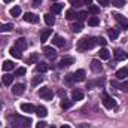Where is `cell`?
Listing matches in <instances>:
<instances>
[{
	"mask_svg": "<svg viewBox=\"0 0 128 128\" xmlns=\"http://www.w3.org/2000/svg\"><path fill=\"white\" fill-rule=\"evenodd\" d=\"M96 45V37H82L78 42V49L79 51H88V49H92Z\"/></svg>",
	"mask_w": 128,
	"mask_h": 128,
	"instance_id": "obj_1",
	"label": "cell"
},
{
	"mask_svg": "<svg viewBox=\"0 0 128 128\" xmlns=\"http://www.w3.org/2000/svg\"><path fill=\"white\" fill-rule=\"evenodd\" d=\"M10 121H12L16 127H21V128H26V127H30V125H32L30 118H24V116H20V115L10 116Z\"/></svg>",
	"mask_w": 128,
	"mask_h": 128,
	"instance_id": "obj_2",
	"label": "cell"
},
{
	"mask_svg": "<svg viewBox=\"0 0 128 128\" xmlns=\"http://www.w3.org/2000/svg\"><path fill=\"white\" fill-rule=\"evenodd\" d=\"M101 101H103V104H104L106 109H115L116 107V101L109 96L107 92H103V100Z\"/></svg>",
	"mask_w": 128,
	"mask_h": 128,
	"instance_id": "obj_3",
	"label": "cell"
},
{
	"mask_svg": "<svg viewBox=\"0 0 128 128\" xmlns=\"http://www.w3.org/2000/svg\"><path fill=\"white\" fill-rule=\"evenodd\" d=\"M39 97H40V98H43V100H52L54 92H52V90H51V88L43 86V88H40V91H39Z\"/></svg>",
	"mask_w": 128,
	"mask_h": 128,
	"instance_id": "obj_4",
	"label": "cell"
},
{
	"mask_svg": "<svg viewBox=\"0 0 128 128\" xmlns=\"http://www.w3.org/2000/svg\"><path fill=\"white\" fill-rule=\"evenodd\" d=\"M113 16H115V20L119 22V26H121L122 28H128V20L124 16V15H121V14H115Z\"/></svg>",
	"mask_w": 128,
	"mask_h": 128,
	"instance_id": "obj_5",
	"label": "cell"
},
{
	"mask_svg": "<svg viewBox=\"0 0 128 128\" xmlns=\"http://www.w3.org/2000/svg\"><path fill=\"white\" fill-rule=\"evenodd\" d=\"M113 55H115V60H116V61H124V60L128 58V54L125 51H122V49H116V51L113 52Z\"/></svg>",
	"mask_w": 128,
	"mask_h": 128,
	"instance_id": "obj_6",
	"label": "cell"
},
{
	"mask_svg": "<svg viewBox=\"0 0 128 128\" xmlns=\"http://www.w3.org/2000/svg\"><path fill=\"white\" fill-rule=\"evenodd\" d=\"M43 52H45V55H46L48 58H51V60H54V58L57 57V51H55L52 46H45V48H43Z\"/></svg>",
	"mask_w": 128,
	"mask_h": 128,
	"instance_id": "obj_7",
	"label": "cell"
},
{
	"mask_svg": "<svg viewBox=\"0 0 128 128\" xmlns=\"http://www.w3.org/2000/svg\"><path fill=\"white\" fill-rule=\"evenodd\" d=\"M73 76H74V80H76V82H84V80H85L86 73H85V70L79 68V70H76V72L73 73Z\"/></svg>",
	"mask_w": 128,
	"mask_h": 128,
	"instance_id": "obj_8",
	"label": "cell"
},
{
	"mask_svg": "<svg viewBox=\"0 0 128 128\" xmlns=\"http://www.w3.org/2000/svg\"><path fill=\"white\" fill-rule=\"evenodd\" d=\"M24 91H26V85H24V84H16V85H14V88H12V94H14V96H21Z\"/></svg>",
	"mask_w": 128,
	"mask_h": 128,
	"instance_id": "obj_9",
	"label": "cell"
},
{
	"mask_svg": "<svg viewBox=\"0 0 128 128\" xmlns=\"http://www.w3.org/2000/svg\"><path fill=\"white\" fill-rule=\"evenodd\" d=\"M21 110L26 112V113H34L36 112V107L33 106L32 103H22L21 104Z\"/></svg>",
	"mask_w": 128,
	"mask_h": 128,
	"instance_id": "obj_10",
	"label": "cell"
},
{
	"mask_svg": "<svg viewBox=\"0 0 128 128\" xmlns=\"http://www.w3.org/2000/svg\"><path fill=\"white\" fill-rule=\"evenodd\" d=\"M72 100H73V101H80V100H84V91H80V90H73V91H72Z\"/></svg>",
	"mask_w": 128,
	"mask_h": 128,
	"instance_id": "obj_11",
	"label": "cell"
},
{
	"mask_svg": "<svg viewBox=\"0 0 128 128\" xmlns=\"http://www.w3.org/2000/svg\"><path fill=\"white\" fill-rule=\"evenodd\" d=\"M27 40L24 39V37H20V39H16V43H15V48H18L20 51H24L26 48H27Z\"/></svg>",
	"mask_w": 128,
	"mask_h": 128,
	"instance_id": "obj_12",
	"label": "cell"
},
{
	"mask_svg": "<svg viewBox=\"0 0 128 128\" xmlns=\"http://www.w3.org/2000/svg\"><path fill=\"white\" fill-rule=\"evenodd\" d=\"M24 21H26V22H37L39 18H37L36 14H33V12H27V14L24 15Z\"/></svg>",
	"mask_w": 128,
	"mask_h": 128,
	"instance_id": "obj_13",
	"label": "cell"
},
{
	"mask_svg": "<svg viewBox=\"0 0 128 128\" xmlns=\"http://www.w3.org/2000/svg\"><path fill=\"white\" fill-rule=\"evenodd\" d=\"M127 76H128V68L127 67H122V68H119V70L116 72V78H118L119 80H125Z\"/></svg>",
	"mask_w": 128,
	"mask_h": 128,
	"instance_id": "obj_14",
	"label": "cell"
},
{
	"mask_svg": "<svg viewBox=\"0 0 128 128\" xmlns=\"http://www.w3.org/2000/svg\"><path fill=\"white\" fill-rule=\"evenodd\" d=\"M34 113H36L39 118H45V116L48 115V110H46V107H45V106H37Z\"/></svg>",
	"mask_w": 128,
	"mask_h": 128,
	"instance_id": "obj_15",
	"label": "cell"
},
{
	"mask_svg": "<svg viewBox=\"0 0 128 128\" xmlns=\"http://www.w3.org/2000/svg\"><path fill=\"white\" fill-rule=\"evenodd\" d=\"M52 43L55 45V46H58V48H63L64 45H66V40H64V37H61V36H54V40H52Z\"/></svg>",
	"mask_w": 128,
	"mask_h": 128,
	"instance_id": "obj_16",
	"label": "cell"
},
{
	"mask_svg": "<svg viewBox=\"0 0 128 128\" xmlns=\"http://www.w3.org/2000/svg\"><path fill=\"white\" fill-rule=\"evenodd\" d=\"M101 68H103V67H101V63H100L98 60H92V61H91V70H92L94 73H100Z\"/></svg>",
	"mask_w": 128,
	"mask_h": 128,
	"instance_id": "obj_17",
	"label": "cell"
},
{
	"mask_svg": "<svg viewBox=\"0 0 128 128\" xmlns=\"http://www.w3.org/2000/svg\"><path fill=\"white\" fill-rule=\"evenodd\" d=\"M51 33H52L51 28H43V30L40 32V42H46L48 37L51 36Z\"/></svg>",
	"mask_w": 128,
	"mask_h": 128,
	"instance_id": "obj_18",
	"label": "cell"
},
{
	"mask_svg": "<svg viewBox=\"0 0 128 128\" xmlns=\"http://www.w3.org/2000/svg\"><path fill=\"white\" fill-rule=\"evenodd\" d=\"M73 63H74V60H73V58H63V60L58 63V67H60V68H64V67L72 66Z\"/></svg>",
	"mask_w": 128,
	"mask_h": 128,
	"instance_id": "obj_19",
	"label": "cell"
},
{
	"mask_svg": "<svg viewBox=\"0 0 128 128\" xmlns=\"http://www.w3.org/2000/svg\"><path fill=\"white\" fill-rule=\"evenodd\" d=\"M9 52H10V55L14 57V58H16V60H20V58H22V54H21V51L18 49V48H10L9 49Z\"/></svg>",
	"mask_w": 128,
	"mask_h": 128,
	"instance_id": "obj_20",
	"label": "cell"
},
{
	"mask_svg": "<svg viewBox=\"0 0 128 128\" xmlns=\"http://www.w3.org/2000/svg\"><path fill=\"white\" fill-rule=\"evenodd\" d=\"M60 106H61V109H70L73 106V100H68V98L64 97L61 100V103H60Z\"/></svg>",
	"mask_w": 128,
	"mask_h": 128,
	"instance_id": "obj_21",
	"label": "cell"
},
{
	"mask_svg": "<svg viewBox=\"0 0 128 128\" xmlns=\"http://www.w3.org/2000/svg\"><path fill=\"white\" fill-rule=\"evenodd\" d=\"M49 70V66L45 63H39L37 66H36V72L37 73H45V72H48Z\"/></svg>",
	"mask_w": 128,
	"mask_h": 128,
	"instance_id": "obj_22",
	"label": "cell"
},
{
	"mask_svg": "<svg viewBox=\"0 0 128 128\" xmlns=\"http://www.w3.org/2000/svg\"><path fill=\"white\" fill-rule=\"evenodd\" d=\"M2 67H3V72H10V70H14V68H15V64L8 60V61H4V63L2 64Z\"/></svg>",
	"mask_w": 128,
	"mask_h": 128,
	"instance_id": "obj_23",
	"label": "cell"
},
{
	"mask_svg": "<svg viewBox=\"0 0 128 128\" xmlns=\"http://www.w3.org/2000/svg\"><path fill=\"white\" fill-rule=\"evenodd\" d=\"M76 16H78V14H76V10H74V9H68V10L66 12V18H67L68 21H73Z\"/></svg>",
	"mask_w": 128,
	"mask_h": 128,
	"instance_id": "obj_24",
	"label": "cell"
},
{
	"mask_svg": "<svg viewBox=\"0 0 128 128\" xmlns=\"http://www.w3.org/2000/svg\"><path fill=\"white\" fill-rule=\"evenodd\" d=\"M100 58H101V60H109V58H110V51L106 49V48L100 49Z\"/></svg>",
	"mask_w": 128,
	"mask_h": 128,
	"instance_id": "obj_25",
	"label": "cell"
},
{
	"mask_svg": "<svg viewBox=\"0 0 128 128\" xmlns=\"http://www.w3.org/2000/svg\"><path fill=\"white\" fill-rule=\"evenodd\" d=\"M100 24V20H98V16H90L88 18V26H91V27H97Z\"/></svg>",
	"mask_w": 128,
	"mask_h": 128,
	"instance_id": "obj_26",
	"label": "cell"
},
{
	"mask_svg": "<svg viewBox=\"0 0 128 128\" xmlns=\"http://www.w3.org/2000/svg\"><path fill=\"white\" fill-rule=\"evenodd\" d=\"M112 85H115V86H118L121 91H124V92H128V80H124L121 85H118L116 82H112Z\"/></svg>",
	"mask_w": 128,
	"mask_h": 128,
	"instance_id": "obj_27",
	"label": "cell"
},
{
	"mask_svg": "<svg viewBox=\"0 0 128 128\" xmlns=\"http://www.w3.org/2000/svg\"><path fill=\"white\" fill-rule=\"evenodd\" d=\"M45 22H46V26H49V27H51V26H54V24H55V18H54L51 14H46V15H45Z\"/></svg>",
	"mask_w": 128,
	"mask_h": 128,
	"instance_id": "obj_28",
	"label": "cell"
},
{
	"mask_svg": "<svg viewBox=\"0 0 128 128\" xmlns=\"http://www.w3.org/2000/svg\"><path fill=\"white\" fill-rule=\"evenodd\" d=\"M2 82H3L4 85H10V84L14 82V76H12V74H8V73H6V74H4V76L2 78Z\"/></svg>",
	"mask_w": 128,
	"mask_h": 128,
	"instance_id": "obj_29",
	"label": "cell"
},
{
	"mask_svg": "<svg viewBox=\"0 0 128 128\" xmlns=\"http://www.w3.org/2000/svg\"><path fill=\"white\" fill-rule=\"evenodd\" d=\"M82 28H84L82 22H74V24L72 26V32L73 33H80L82 32Z\"/></svg>",
	"mask_w": 128,
	"mask_h": 128,
	"instance_id": "obj_30",
	"label": "cell"
},
{
	"mask_svg": "<svg viewBox=\"0 0 128 128\" xmlns=\"http://www.w3.org/2000/svg\"><path fill=\"white\" fill-rule=\"evenodd\" d=\"M61 10H63V4H60V3L51 6V12H52V14H60Z\"/></svg>",
	"mask_w": 128,
	"mask_h": 128,
	"instance_id": "obj_31",
	"label": "cell"
},
{
	"mask_svg": "<svg viewBox=\"0 0 128 128\" xmlns=\"http://www.w3.org/2000/svg\"><path fill=\"white\" fill-rule=\"evenodd\" d=\"M88 10H90L92 15H98V12H100V8H98L97 4H92V3H91V4H88Z\"/></svg>",
	"mask_w": 128,
	"mask_h": 128,
	"instance_id": "obj_32",
	"label": "cell"
},
{
	"mask_svg": "<svg viewBox=\"0 0 128 128\" xmlns=\"http://www.w3.org/2000/svg\"><path fill=\"white\" fill-rule=\"evenodd\" d=\"M12 30H14V26H12V24H0V33L12 32Z\"/></svg>",
	"mask_w": 128,
	"mask_h": 128,
	"instance_id": "obj_33",
	"label": "cell"
},
{
	"mask_svg": "<svg viewBox=\"0 0 128 128\" xmlns=\"http://www.w3.org/2000/svg\"><path fill=\"white\" fill-rule=\"evenodd\" d=\"M43 82V76H34L32 79V85L33 86H37V85H40Z\"/></svg>",
	"mask_w": 128,
	"mask_h": 128,
	"instance_id": "obj_34",
	"label": "cell"
},
{
	"mask_svg": "<svg viewBox=\"0 0 128 128\" xmlns=\"http://www.w3.org/2000/svg\"><path fill=\"white\" fill-rule=\"evenodd\" d=\"M9 14H10L12 16H18V15H21V8H20V6H14V8L9 10Z\"/></svg>",
	"mask_w": 128,
	"mask_h": 128,
	"instance_id": "obj_35",
	"label": "cell"
},
{
	"mask_svg": "<svg viewBox=\"0 0 128 128\" xmlns=\"http://www.w3.org/2000/svg\"><path fill=\"white\" fill-rule=\"evenodd\" d=\"M76 18L79 20V22H80V21H84V20H86V18H88V12H86V10H79Z\"/></svg>",
	"mask_w": 128,
	"mask_h": 128,
	"instance_id": "obj_36",
	"label": "cell"
},
{
	"mask_svg": "<svg viewBox=\"0 0 128 128\" xmlns=\"http://www.w3.org/2000/svg\"><path fill=\"white\" fill-rule=\"evenodd\" d=\"M37 60H39V54L37 52H33L32 55H30V58H28V61H27V64H34Z\"/></svg>",
	"mask_w": 128,
	"mask_h": 128,
	"instance_id": "obj_37",
	"label": "cell"
},
{
	"mask_svg": "<svg viewBox=\"0 0 128 128\" xmlns=\"http://www.w3.org/2000/svg\"><path fill=\"white\" fill-rule=\"evenodd\" d=\"M64 80H66V84L72 85V84L74 82V76H73V73H68V74H66V76H64Z\"/></svg>",
	"mask_w": 128,
	"mask_h": 128,
	"instance_id": "obj_38",
	"label": "cell"
},
{
	"mask_svg": "<svg viewBox=\"0 0 128 128\" xmlns=\"http://www.w3.org/2000/svg\"><path fill=\"white\" fill-rule=\"evenodd\" d=\"M118 36H119V32H118L116 28H110V30H109V37H110L112 40H115Z\"/></svg>",
	"mask_w": 128,
	"mask_h": 128,
	"instance_id": "obj_39",
	"label": "cell"
},
{
	"mask_svg": "<svg viewBox=\"0 0 128 128\" xmlns=\"http://www.w3.org/2000/svg\"><path fill=\"white\" fill-rule=\"evenodd\" d=\"M112 4H113L115 8H124L125 0H112Z\"/></svg>",
	"mask_w": 128,
	"mask_h": 128,
	"instance_id": "obj_40",
	"label": "cell"
},
{
	"mask_svg": "<svg viewBox=\"0 0 128 128\" xmlns=\"http://www.w3.org/2000/svg\"><path fill=\"white\" fill-rule=\"evenodd\" d=\"M26 67H20V68H16V72H15V76H22V74H26Z\"/></svg>",
	"mask_w": 128,
	"mask_h": 128,
	"instance_id": "obj_41",
	"label": "cell"
},
{
	"mask_svg": "<svg viewBox=\"0 0 128 128\" xmlns=\"http://www.w3.org/2000/svg\"><path fill=\"white\" fill-rule=\"evenodd\" d=\"M70 4L74 6V8H80V6H82V0H72Z\"/></svg>",
	"mask_w": 128,
	"mask_h": 128,
	"instance_id": "obj_42",
	"label": "cell"
},
{
	"mask_svg": "<svg viewBox=\"0 0 128 128\" xmlns=\"http://www.w3.org/2000/svg\"><path fill=\"white\" fill-rule=\"evenodd\" d=\"M96 42H97V45H101V46L106 45V39H103V37H96Z\"/></svg>",
	"mask_w": 128,
	"mask_h": 128,
	"instance_id": "obj_43",
	"label": "cell"
},
{
	"mask_svg": "<svg viewBox=\"0 0 128 128\" xmlns=\"http://www.w3.org/2000/svg\"><path fill=\"white\" fill-rule=\"evenodd\" d=\"M112 3V0H98V4H101V6H109Z\"/></svg>",
	"mask_w": 128,
	"mask_h": 128,
	"instance_id": "obj_44",
	"label": "cell"
},
{
	"mask_svg": "<svg viewBox=\"0 0 128 128\" xmlns=\"http://www.w3.org/2000/svg\"><path fill=\"white\" fill-rule=\"evenodd\" d=\"M32 4L34 6V8H39V6L42 4V0H33V2H32Z\"/></svg>",
	"mask_w": 128,
	"mask_h": 128,
	"instance_id": "obj_45",
	"label": "cell"
},
{
	"mask_svg": "<svg viewBox=\"0 0 128 128\" xmlns=\"http://www.w3.org/2000/svg\"><path fill=\"white\" fill-rule=\"evenodd\" d=\"M36 128H46V122H43V121H40L37 125H36Z\"/></svg>",
	"mask_w": 128,
	"mask_h": 128,
	"instance_id": "obj_46",
	"label": "cell"
},
{
	"mask_svg": "<svg viewBox=\"0 0 128 128\" xmlns=\"http://www.w3.org/2000/svg\"><path fill=\"white\" fill-rule=\"evenodd\" d=\"M58 96L64 98V97H66V91H64V90H60V91H58Z\"/></svg>",
	"mask_w": 128,
	"mask_h": 128,
	"instance_id": "obj_47",
	"label": "cell"
},
{
	"mask_svg": "<svg viewBox=\"0 0 128 128\" xmlns=\"http://www.w3.org/2000/svg\"><path fill=\"white\" fill-rule=\"evenodd\" d=\"M61 128H72V127H70V125H67V124H63V125H61Z\"/></svg>",
	"mask_w": 128,
	"mask_h": 128,
	"instance_id": "obj_48",
	"label": "cell"
},
{
	"mask_svg": "<svg viewBox=\"0 0 128 128\" xmlns=\"http://www.w3.org/2000/svg\"><path fill=\"white\" fill-rule=\"evenodd\" d=\"M84 2H85L86 4H91V3H92V0H84Z\"/></svg>",
	"mask_w": 128,
	"mask_h": 128,
	"instance_id": "obj_49",
	"label": "cell"
},
{
	"mask_svg": "<svg viewBox=\"0 0 128 128\" xmlns=\"http://www.w3.org/2000/svg\"><path fill=\"white\" fill-rule=\"evenodd\" d=\"M3 2H6V3H10V2H12V0H3Z\"/></svg>",
	"mask_w": 128,
	"mask_h": 128,
	"instance_id": "obj_50",
	"label": "cell"
},
{
	"mask_svg": "<svg viewBox=\"0 0 128 128\" xmlns=\"http://www.w3.org/2000/svg\"><path fill=\"white\" fill-rule=\"evenodd\" d=\"M49 128H57V127H55V125H52V127H49Z\"/></svg>",
	"mask_w": 128,
	"mask_h": 128,
	"instance_id": "obj_51",
	"label": "cell"
},
{
	"mask_svg": "<svg viewBox=\"0 0 128 128\" xmlns=\"http://www.w3.org/2000/svg\"><path fill=\"white\" fill-rule=\"evenodd\" d=\"M0 110H2V104H0Z\"/></svg>",
	"mask_w": 128,
	"mask_h": 128,
	"instance_id": "obj_52",
	"label": "cell"
},
{
	"mask_svg": "<svg viewBox=\"0 0 128 128\" xmlns=\"http://www.w3.org/2000/svg\"><path fill=\"white\" fill-rule=\"evenodd\" d=\"M52 2H57V0H52Z\"/></svg>",
	"mask_w": 128,
	"mask_h": 128,
	"instance_id": "obj_53",
	"label": "cell"
}]
</instances>
